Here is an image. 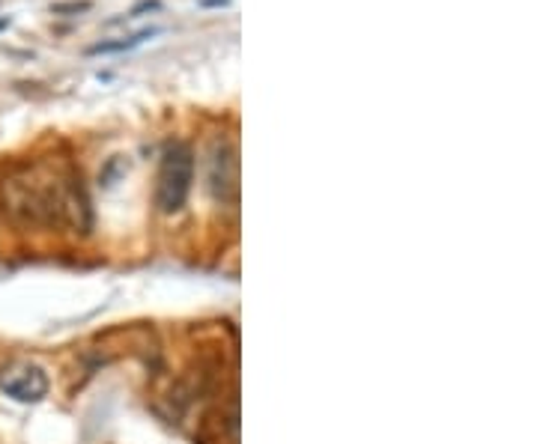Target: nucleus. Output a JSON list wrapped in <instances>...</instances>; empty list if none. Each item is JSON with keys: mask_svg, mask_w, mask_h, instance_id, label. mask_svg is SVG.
<instances>
[{"mask_svg": "<svg viewBox=\"0 0 537 444\" xmlns=\"http://www.w3.org/2000/svg\"><path fill=\"white\" fill-rule=\"evenodd\" d=\"M0 197L18 224H63V221L78 224V209L87 206V200L78 197L75 177H66L48 164L9 173L0 185Z\"/></svg>", "mask_w": 537, "mask_h": 444, "instance_id": "1", "label": "nucleus"}, {"mask_svg": "<svg viewBox=\"0 0 537 444\" xmlns=\"http://www.w3.org/2000/svg\"><path fill=\"white\" fill-rule=\"evenodd\" d=\"M194 182V152L185 144H171L162 155L155 177V206L164 215H173L185 206Z\"/></svg>", "mask_w": 537, "mask_h": 444, "instance_id": "2", "label": "nucleus"}, {"mask_svg": "<svg viewBox=\"0 0 537 444\" xmlns=\"http://www.w3.org/2000/svg\"><path fill=\"white\" fill-rule=\"evenodd\" d=\"M0 391L15 403H40L48 394V373L31 361H13L0 370Z\"/></svg>", "mask_w": 537, "mask_h": 444, "instance_id": "3", "label": "nucleus"}, {"mask_svg": "<svg viewBox=\"0 0 537 444\" xmlns=\"http://www.w3.org/2000/svg\"><path fill=\"white\" fill-rule=\"evenodd\" d=\"M209 185L212 194L221 203H236L239 197V159L236 150L227 144H218L209 161Z\"/></svg>", "mask_w": 537, "mask_h": 444, "instance_id": "4", "label": "nucleus"}, {"mask_svg": "<svg viewBox=\"0 0 537 444\" xmlns=\"http://www.w3.org/2000/svg\"><path fill=\"white\" fill-rule=\"evenodd\" d=\"M159 33V27H150V30H141V33H135V36H128V39H117V42H99V45H92L90 54H119V51H132L137 48L144 39H150V36Z\"/></svg>", "mask_w": 537, "mask_h": 444, "instance_id": "5", "label": "nucleus"}, {"mask_svg": "<svg viewBox=\"0 0 537 444\" xmlns=\"http://www.w3.org/2000/svg\"><path fill=\"white\" fill-rule=\"evenodd\" d=\"M203 6H218V4H227V0H200Z\"/></svg>", "mask_w": 537, "mask_h": 444, "instance_id": "6", "label": "nucleus"}]
</instances>
